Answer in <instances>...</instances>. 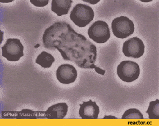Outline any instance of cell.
<instances>
[{
    "instance_id": "obj_1",
    "label": "cell",
    "mask_w": 159,
    "mask_h": 126,
    "mask_svg": "<svg viewBox=\"0 0 159 126\" xmlns=\"http://www.w3.org/2000/svg\"><path fill=\"white\" fill-rule=\"evenodd\" d=\"M45 48L57 49L65 61H71L79 68L95 69L100 74L105 71L97 67V47L83 35L77 33L65 22H57L47 28L43 36Z\"/></svg>"
},
{
    "instance_id": "obj_2",
    "label": "cell",
    "mask_w": 159,
    "mask_h": 126,
    "mask_svg": "<svg viewBox=\"0 0 159 126\" xmlns=\"http://www.w3.org/2000/svg\"><path fill=\"white\" fill-rule=\"evenodd\" d=\"M95 16L93 9L86 5H76L70 13V19L78 27H85L93 20Z\"/></svg>"
},
{
    "instance_id": "obj_3",
    "label": "cell",
    "mask_w": 159,
    "mask_h": 126,
    "mask_svg": "<svg viewBox=\"0 0 159 126\" xmlns=\"http://www.w3.org/2000/svg\"><path fill=\"white\" fill-rule=\"evenodd\" d=\"M111 26L114 35L121 39L131 35L134 31V23L129 18L124 16L114 18Z\"/></svg>"
},
{
    "instance_id": "obj_4",
    "label": "cell",
    "mask_w": 159,
    "mask_h": 126,
    "mask_svg": "<svg viewBox=\"0 0 159 126\" xmlns=\"http://www.w3.org/2000/svg\"><path fill=\"white\" fill-rule=\"evenodd\" d=\"M117 73L122 81L131 83L138 78L140 74V68L135 62L123 61L118 65Z\"/></svg>"
},
{
    "instance_id": "obj_5",
    "label": "cell",
    "mask_w": 159,
    "mask_h": 126,
    "mask_svg": "<svg viewBox=\"0 0 159 126\" xmlns=\"http://www.w3.org/2000/svg\"><path fill=\"white\" fill-rule=\"evenodd\" d=\"M24 47L18 38H8L2 47V56L9 61H18L24 56Z\"/></svg>"
},
{
    "instance_id": "obj_6",
    "label": "cell",
    "mask_w": 159,
    "mask_h": 126,
    "mask_svg": "<svg viewBox=\"0 0 159 126\" xmlns=\"http://www.w3.org/2000/svg\"><path fill=\"white\" fill-rule=\"evenodd\" d=\"M88 35L92 40L97 44H104L111 37L108 24L101 20L97 21L89 27Z\"/></svg>"
},
{
    "instance_id": "obj_7",
    "label": "cell",
    "mask_w": 159,
    "mask_h": 126,
    "mask_svg": "<svg viewBox=\"0 0 159 126\" xmlns=\"http://www.w3.org/2000/svg\"><path fill=\"white\" fill-rule=\"evenodd\" d=\"M143 42L137 37L125 41L123 46V52L126 57L134 59L140 58L145 53Z\"/></svg>"
},
{
    "instance_id": "obj_8",
    "label": "cell",
    "mask_w": 159,
    "mask_h": 126,
    "mask_svg": "<svg viewBox=\"0 0 159 126\" xmlns=\"http://www.w3.org/2000/svg\"><path fill=\"white\" fill-rule=\"evenodd\" d=\"M56 75L57 80L61 83L63 85H69L76 79L77 71L73 66L63 64L58 67Z\"/></svg>"
},
{
    "instance_id": "obj_9",
    "label": "cell",
    "mask_w": 159,
    "mask_h": 126,
    "mask_svg": "<svg viewBox=\"0 0 159 126\" xmlns=\"http://www.w3.org/2000/svg\"><path fill=\"white\" fill-rule=\"evenodd\" d=\"M79 115L83 119H97L100 113L99 107L96 102L90 100L80 105Z\"/></svg>"
},
{
    "instance_id": "obj_10",
    "label": "cell",
    "mask_w": 159,
    "mask_h": 126,
    "mask_svg": "<svg viewBox=\"0 0 159 126\" xmlns=\"http://www.w3.org/2000/svg\"><path fill=\"white\" fill-rule=\"evenodd\" d=\"M68 106L66 103H59L53 105L45 112L46 117L52 119H62L68 113Z\"/></svg>"
},
{
    "instance_id": "obj_11",
    "label": "cell",
    "mask_w": 159,
    "mask_h": 126,
    "mask_svg": "<svg viewBox=\"0 0 159 126\" xmlns=\"http://www.w3.org/2000/svg\"><path fill=\"white\" fill-rule=\"evenodd\" d=\"M72 0H52L51 10L58 16L67 15L71 7Z\"/></svg>"
},
{
    "instance_id": "obj_12",
    "label": "cell",
    "mask_w": 159,
    "mask_h": 126,
    "mask_svg": "<svg viewBox=\"0 0 159 126\" xmlns=\"http://www.w3.org/2000/svg\"><path fill=\"white\" fill-rule=\"evenodd\" d=\"M54 61V57L51 54L48 53L46 51H43L37 56L35 60L37 64L39 65L43 68H51Z\"/></svg>"
},
{
    "instance_id": "obj_13",
    "label": "cell",
    "mask_w": 159,
    "mask_h": 126,
    "mask_svg": "<svg viewBox=\"0 0 159 126\" xmlns=\"http://www.w3.org/2000/svg\"><path fill=\"white\" fill-rule=\"evenodd\" d=\"M148 115L150 119H159V100L157 99L155 101H151L149 104V107L146 112Z\"/></svg>"
},
{
    "instance_id": "obj_14",
    "label": "cell",
    "mask_w": 159,
    "mask_h": 126,
    "mask_svg": "<svg viewBox=\"0 0 159 126\" xmlns=\"http://www.w3.org/2000/svg\"><path fill=\"white\" fill-rule=\"evenodd\" d=\"M122 119H136L142 120L144 117L142 112L136 109H129L127 110L123 115Z\"/></svg>"
},
{
    "instance_id": "obj_15",
    "label": "cell",
    "mask_w": 159,
    "mask_h": 126,
    "mask_svg": "<svg viewBox=\"0 0 159 126\" xmlns=\"http://www.w3.org/2000/svg\"><path fill=\"white\" fill-rule=\"evenodd\" d=\"M30 3L38 7H43L46 5H47L49 3V0H46V1H43V0H41V1H37V0H30Z\"/></svg>"
}]
</instances>
